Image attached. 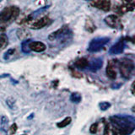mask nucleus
Wrapping results in <instances>:
<instances>
[{
  "label": "nucleus",
  "mask_w": 135,
  "mask_h": 135,
  "mask_svg": "<svg viewBox=\"0 0 135 135\" xmlns=\"http://www.w3.org/2000/svg\"><path fill=\"white\" fill-rule=\"evenodd\" d=\"M109 122L117 135H130L135 130V117L115 115L109 118Z\"/></svg>",
  "instance_id": "nucleus-1"
},
{
  "label": "nucleus",
  "mask_w": 135,
  "mask_h": 135,
  "mask_svg": "<svg viewBox=\"0 0 135 135\" xmlns=\"http://www.w3.org/2000/svg\"><path fill=\"white\" fill-rule=\"evenodd\" d=\"M20 9L17 6L5 7L0 12V32L5 31L7 28L18 18Z\"/></svg>",
  "instance_id": "nucleus-2"
},
{
  "label": "nucleus",
  "mask_w": 135,
  "mask_h": 135,
  "mask_svg": "<svg viewBox=\"0 0 135 135\" xmlns=\"http://www.w3.org/2000/svg\"><path fill=\"white\" fill-rule=\"evenodd\" d=\"M118 70L122 78L125 79H130L135 74V63L129 58H122L119 60Z\"/></svg>",
  "instance_id": "nucleus-3"
},
{
  "label": "nucleus",
  "mask_w": 135,
  "mask_h": 135,
  "mask_svg": "<svg viewBox=\"0 0 135 135\" xmlns=\"http://www.w3.org/2000/svg\"><path fill=\"white\" fill-rule=\"evenodd\" d=\"M71 36H72V32L70 31V29L69 28V26L63 25L60 29H58L57 31L51 33L48 36V39L49 41H52L59 40L62 42V41L69 40Z\"/></svg>",
  "instance_id": "nucleus-4"
},
{
  "label": "nucleus",
  "mask_w": 135,
  "mask_h": 135,
  "mask_svg": "<svg viewBox=\"0 0 135 135\" xmlns=\"http://www.w3.org/2000/svg\"><path fill=\"white\" fill-rule=\"evenodd\" d=\"M110 41L108 37H98L93 39L89 45L88 51L90 52H96L102 49L104 46Z\"/></svg>",
  "instance_id": "nucleus-5"
},
{
  "label": "nucleus",
  "mask_w": 135,
  "mask_h": 135,
  "mask_svg": "<svg viewBox=\"0 0 135 135\" xmlns=\"http://www.w3.org/2000/svg\"><path fill=\"white\" fill-rule=\"evenodd\" d=\"M118 63L119 60L118 59H112L108 62L107 67V75L109 79H115L117 75V69H118Z\"/></svg>",
  "instance_id": "nucleus-6"
},
{
  "label": "nucleus",
  "mask_w": 135,
  "mask_h": 135,
  "mask_svg": "<svg viewBox=\"0 0 135 135\" xmlns=\"http://www.w3.org/2000/svg\"><path fill=\"white\" fill-rule=\"evenodd\" d=\"M105 23L108 26L113 29H120L122 28V22L120 18L116 15H108L105 18Z\"/></svg>",
  "instance_id": "nucleus-7"
},
{
  "label": "nucleus",
  "mask_w": 135,
  "mask_h": 135,
  "mask_svg": "<svg viewBox=\"0 0 135 135\" xmlns=\"http://www.w3.org/2000/svg\"><path fill=\"white\" fill-rule=\"evenodd\" d=\"M90 5L102 11L107 12L111 9V0H93Z\"/></svg>",
  "instance_id": "nucleus-8"
},
{
  "label": "nucleus",
  "mask_w": 135,
  "mask_h": 135,
  "mask_svg": "<svg viewBox=\"0 0 135 135\" xmlns=\"http://www.w3.org/2000/svg\"><path fill=\"white\" fill-rule=\"evenodd\" d=\"M51 22H52V20H50L48 16H43L32 22L31 24V28L34 30H40L46 26V25H48Z\"/></svg>",
  "instance_id": "nucleus-9"
},
{
  "label": "nucleus",
  "mask_w": 135,
  "mask_h": 135,
  "mask_svg": "<svg viewBox=\"0 0 135 135\" xmlns=\"http://www.w3.org/2000/svg\"><path fill=\"white\" fill-rule=\"evenodd\" d=\"M125 38H121L117 43L114 44L109 50V53L111 55H117L120 54L123 52V50L125 48Z\"/></svg>",
  "instance_id": "nucleus-10"
},
{
  "label": "nucleus",
  "mask_w": 135,
  "mask_h": 135,
  "mask_svg": "<svg viewBox=\"0 0 135 135\" xmlns=\"http://www.w3.org/2000/svg\"><path fill=\"white\" fill-rule=\"evenodd\" d=\"M117 8H115V11H117V14L120 15H123L126 14V13L133 11L135 9V3H122V5L119 6H116Z\"/></svg>",
  "instance_id": "nucleus-11"
},
{
  "label": "nucleus",
  "mask_w": 135,
  "mask_h": 135,
  "mask_svg": "<svg viewBox=\"0 0 135 135\" xmlns=\"http://www.w3.org/2000/svg\"><path fill=\"white\" fill-rule=\"evenodd\" d=\"M29 46L31 51H33V52H44L46 49V46L41 41H31Z\"/></svg>",
  "instance_id": "nucleus-12"
},
{
  "label": "nucleus",
  "mask_w": 135,
  "mask_h": 135,
  "mask_svg": "<svg viewBox=\"0 0 135 135\" xmlns=\"http://www.w3.org/2000/svg\"><path fill=\"white\" fill-rule=\"evenodd\" d=\"M103 65V61L101 58H95L89 63L88 69H90L91 72H96L98 71Z\"/></svg>",
  "instance_id": "nucleus-13"
},
{
  "label": "nucleus",
  "mask_w": 135,
  "mask_h": 135,
  "mask_svg": "<svg viewBox=\"0 0 135 135\" xmlns=\"http://www.w3.org/2000/svg\"><path fill=\"white\" fill-rule=\"evenodd\" d=\"M17 36L20 40H22L24 41L29 40L30 36H31V33L26 29H19L17 31Z\"/></svg>",
  "instance_id": "nucleus-14"
},
{
  "label": "nucleus",
  "mask_w": 135,
  "mask_h": 135,
  "mask_svg": "<svg viewBox=\"0 0 135 135\" xmlns=\"http://www.w3.org/2000/svg\"><path fill=\"white\" fill-rule=\"evenodd\" d=\"M89 63H90V62H89L86 58L81 57L75 62L74 65L76 68H78L79 69H87L89 67Z\"/></svg>",
  "instance_id": "nucleus-15"
},
{
  "label": "nucleus",
  "mask_w": 135,
  "mask_h": 135,
  "mask_svg": "<svg viewBox=\"0 0 135 135\" xmlns=\"http://www.w3.org/2000/svg\"><path fill=\"white\" fill-rule=\"evenodd\" d=\"M8 44V38L5 34H1L0 35V51L3 50Z\"/></svg>",
  "instance_id": "nucleus-16"
},
{
  "label": "nucleus",
  "mask_w": 135,
  "mask_h": 135,
  "mask_svg": "<svg viewBox=\"0 0 135 135\" xmlns=\"http://www.w3.org/2000/svg\"><path fill=\"white\" fill-rule=\"evenodd\" d=\"M84 27H85V30L89 32H93L96 29V26L95 25L94 22H93L92 20H90V19H88L86 20Z\"/></svg>",
  "instance_id": "nucleus-17"
},
{
  "label": "nucleus",
  "mask_w": 135,
  "mask_h": 135,
  "mask_svg": "<svg viewBox=\"0 0 135 135\" xmlns=\"http://www.w3.org/2000/svg\"><path fill=\"white\" fill-rule=\"evenodd\" d=\"M104 135H117L116 133L112 129L110 122H107L105 123V129H104Z\"/></svg>",
  "instance_id": "nucleus-18"
},
{
  "label": "nucleus",
  "mask_w": 135,
  "mask_h": 135,
  "mask_svg": "<svg viewBox=\"0 0 135 135\" xmlns=\"http://www.w3.org/2000/svg\"><path fill=\"white\" fill-rule=\"evenodd\" d=\"M31 41V40H26V41H24L21 44V49H22V52L24 53H30L31 52V49H30V42Z\"/></svg>",
  "instance_id": "nucleus-19"
},
{
  "label": "nucleus",
  "mask_w": 135,
  "mask_h": 135,
  "mask_svg": "<svg viewBox=\"0 0 135 135\" xmlns=\"http://www.w3.org/2000/svg\"><path fill=\"white\" fill-rule=\"evenodd\" d=\"M70 100L72 101V102H74V103H79V102L81 101V95H80L79 93L74 92V93H73V94L71 95Z\"/></svg>",
  "instance_id": "nucleus-20"
},
{
  "label": "nucleus",
  "mask_w": 135,
  "mask_h": 135,
  "mask_svg": "<svg viewBox=\"0 0 135 135\" xmlns=\"http://www.w3.org/2000/svg\"><path fill=\"white\" fill-rule=\"evenodd\" d=\"M71 121H72L71 117H68L65 118L64 120H62V122H58V123L57 124V126L58 127V128H65V127H67L68 125H69V124L70 123Z\"/></svg>",
  "instance_id": "nucleus-21"
},
{
  "label": "nucleus",
  "mask_w": 135,
  "mask_h": 135,
  "mask_svg": "<svg viewBox=\"0 0 135 135\" xmlns=\"http://www.w3.org/2000/svg\"><path fill=\"white\" fill-rule=\"evenodd\" d=\"M99 107L101 111H105V110H107L109 107H111V103L107 102V101H103V102H100L99 104Z\"/></svg>",
  "instance_id": "nucleus-22"
},
{
  "label": "nucleus",
  "mask_w": 135,
  "mask_h": 135,
  "mask_svg": "<svg viewBox=\"0 0 135 135\" xmlns=\"http://www.w3.org/2000/svg\"><path fill=\"white\" fill-rule=\"evenodd\" d=\"M8 119L6 117H2L1 118V126L3 128H5L6 129V127L8 126Z\"/></svg>",
  "instance_id": "nucleus-23"
},
{
  "label": "nucleus",
  "mask_w": 135,
  "mask_h": 135,
  "mask_svg": "<svg viewBox=\"0 0 135 135\" xmlns=\"http://www.w3.org/2000/svg\"><path fill=\"white\" fill-rule=\"evenodd\" d=\"M15 49H14V48L8 49L7 52H5V54H4V59H8V57L12 56V55L15 53Z\"/></svg>",
  "instance_id": "nucleus-24"
},
{
  "label": "nucleus",
  "mask_w": 135,
  "mask_h": 135,
  "mask_svg": "<svg viewBox=\"0 0 135 135\" xmlns=\"http://www.w3.org/2000/svg\"><path fill=\"white\" fill-rule=\"evenodd\" d=\"M15 100L14 98H13V97H9V98H8L6 100V103L10 108H13V107H14V105H15Z\"/></svg>",
  "instance_id": "nucleus-25"
},
{
  "label": "nucleus",
  "mask_w": 135,
  "mask_h": 135,
  "mask_svg": "<svg viewBox=\"0 0 135 135\" xmlns=\"http://www.w3.org/2000/svg\"><path fill=\"white\" fill-rule=\"evenodd\" d=\"M97 128H98V123H93L90 126V132L91 133H95L97 132Z\"/></svg>",
  "instance_id": "nucleus-26"
},
{
  "label": "nucleus",
  "mask_w": 135,
  "mask_h": 135,
  "mask_svg": "<svg viewBox=\"0 0 135 135\" xmlns=\"http://www.w3.org/2000/svg\"><path fill=\"white\" fill-rule=\"evenodd\" d=\"M16 131H17V125H16V123L12 124L10 126V128H9V134L10 135L15 134L16 133Z\"/></svg>",
  "instance_id": "nucleus-27"
},
{
  "label": "nucleus",
  "mask_w": 135,
  "mask_h": 135,
  "mask_svg": "<svg viewBox=\"0 0 135 135\" xmlns=\"http://www.w3.org/2000/svg\"><path fill=\"white\" fill-rule=\"evenodd\" d=\"M122 2V3H135V0H121Z\"/></svg>",
  "instance_id": "nucleus-28"
},
{
  "label": "nucleus",
  "mask_w": 135,
  "mask_h": 135,
  "mask_svg": "<svg viewBox=\"0 0 135 135\" xmlns=\"http://www.w3.org/2000/svg\"><path fill=\"white\" fill-rule=\"evenodd\" d=\"M131 92H132V94L133 95H135V80L132 84V86H131Z\"/></svg>",
  "instance_id": "nucleus-29"
},
{
  "label": "nucleus",
  "mask_w": 135,
  "mask_h": 135,
  "mask_svg": "<svg viewBox=\"0 0 135 135\" xmlns=\"http://www.w3.org/2000/svg\"><path fill=\"white\" fill-rule=\"evenodd\" d=\"M0 135H7V131L5 128H0Z\"/></svg>",
  "instance_id": "nucleus-30"
},
{
  "label": "nucleus",
  "mask_w": 135,
  "mask_h": 135,
  "mask_svg": "<svg viewBox=\"0 0 135 135\" xmlns=\"http://www.w3.org/2000/svg\"><path fill=\"white\" fill-rule=\"evenodd\" d=\"M132 111H133V112H135V105H134V107H133V108H132Z\"/></svg>",
  "instance_id": "nucleus-31"
},
{
  "label": "nucleus",
  "mask_w": 135,
  "mask_h": 135,
  "mask_svg": "<svg viewBox=\"0 0 135 135\" xmlns=\"http://www.w3.org/2000/svg\"><path fill=\"white\" fill-rule=\"evenodd\" d=\"M84 1H88V2H91V1H93V0H84Z\"/></svg>",
  "instance_id": "nucleus-32"
},
{
  "label": "nucleus",
  "mask_w": 135,
  "mask_h": 135,
  "mask_svg": "<svg viewBox=\"0 0 135 135\" xmlns=\"http://www.w3.org/2000/svg\"><path fill=\"white\" fill-rule=\"evenodd\" d=\"M23 135H26V134H23Z\"/></svg>",
  "instance_id": "nucleus-33"
},
{
  "label": "nucleus",
  "mask_w": 135,
  "mask_h": 135,
  "mask_svg": "<svg viewBox=\"0 0 135 135\" xmlns=\"http://www.w3.org/2000/svg\"><path fill=\"white\" fill-rule=\"evenodd\" d=\"M0 1H2V0H0Z\"/></svg>",
  "instance_id": "nucleus-34"
}]
</instances>
